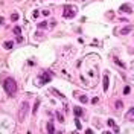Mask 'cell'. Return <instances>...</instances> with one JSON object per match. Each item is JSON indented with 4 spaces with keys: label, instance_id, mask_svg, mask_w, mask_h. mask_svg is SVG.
Instances as JSON below:
<instances>
[{
    "label": "cell",
    "instance_id": "1",
    "mask_svg": "<svg viewBox=\"0 0 134 134\" xmlns=\"http://www.w3.org/2000/svg\"><path fill=\"white\" fill-rule=\"evenodd\" d=\"M3 89H5V91L9 96H14L17 93V89H18V85H17L15 79L14 78H6L5 81H3Z\"/></svg>",
    "mask_w": 134,
    "mask_h": 134
},
{
    "label": "cell",
    "instance_id": "2",
    "mask_svg": "<svg viewBox=\"0 0 134 134\" xmlns=\"http://www.w3.org/2000/svg\"><path fill=\"white\" fill-rule=\"evenodd\" d=\"M29 102H23L22 104V107H20V110H18V123H23L24 122V119H26V116L29 114Z\"/></svg>",
    "mask_w": 134,
    "mask_h": 134
},
{
    "label": "cell",
    "instance_id": "3",
    "mask_svg": "<svg viewBox=\"0 0 134 134\" xmlns=\"http://www.w3.org/2000/svg\"><path fill=\"white\" fill-rule=\"evenodd\" d=\"M76 12H78L76 6H73V5L64 6V17H66V18H73V17L76 15Z\"/></svg>",
    "mask_w": 134,
    "mask_h": 134
},
{
    "label": "cell",
    "instance_id": "4",
    "mask_svg": "<svg viewBox=\"0 0 134 134\" xmlns=\"http://www.w3.org/2000/svg\"><path fill=\"white\" fill-rule=\"evenodd\" d=\"M102 87H104V91L108 90V76L104 75V79H102Z\"/></svg>",
    "mask_w": 134,
    "mask_h": 134
},
{
    "label": "cell",
    "instance_id": "5",
    "mask_svg": "<svg viewBox=\"0 0 134 134\" xmlns=\"http://www.w3.org/2000/svg\"><path fill=\"white\" fill-rule=\"evenodd\" d=\"M120 11L127 12V14H129V12H133V9H131V6H128V5H122V6H120Z\"/></svg>",
    "mask_w": 134,
    "mask_h": 134
},
{
    "label": "cell",
    "instance_id": "6",
    "mask_svg": "<svg viewBox=\"0 0 134 134\" xmlns=\"http://www.w3.org/2000/svg\"><path fill=\"white\" fill-rule=\"evenodd\" d=\"M47 131H49L50 134L55 133V127H53V122H47Z\"/></svg>",
    "mask_w": 134,
    "mask_h": 134
},
{
    "label": "cell",
    "instance_id": "7",
    "mask_svg": "<svg viewBox=\"0 0 134 134\" xmlns=\"http://www.w3.org/2000/svg\"><path fill=\"white\" fill-rule=\"evenodd\" d=\"M12 46H14V43H12V41H6V43L3 44V47H5L6 50H9V49H12Z\"/></svg>",
    "mask_w": 134,
    "mask_h": 134
},
{
    "label": "cell",
    "instance_id": "8",
    "mask_svg": "<svg viewBox=\"0 0 134 134\" xmlns=\"http://www.w3.org/2000/svg\"><path fill=\"white\" fill-rule=\"evenodd\" d=\"M73 110H75V114H76V116H82V108H79V107H75Z\"/></svg>",
    "mask_w": 134,
    "mask_h": 134
},
{
    "label": "cell",
    "instance_id": "9",
    "mask_svg": "<svg viewBox=\"0 0 134 134\" xmlns=\"http://www.w3.org/2000/svg\"><path fill=\"white\" fill-rule=\"evenodd\" d=\"M46 26H47V22H41V23H38V28H40V29H44Z\"/></svg>",
    "mask_w": 134,
    "mask_h": 134
},
{
    "label": "cell",
    "instance_id": "10",
    "mask_svg": "<svg viewBox=\"0 0 134 134\" xmlns=\"http://www.w3.org/2000/svg\"><path fill=\"white\" fill-rule=\"evenodd\" d=\"M79 100L85 104V102H87V100H89V99H87V96H84V95H82V96H79Z\"/></svg>",
    "mask_w": 134,
    "mask_h": 134
},
{
    "label": "cell",
    "instance_id": "11",
    "mask_svg": "<svg viewBox=\"0 0 134 134\" xmlns=\"http://www.w3.org/2000/svg\"><path fill=\"white\" fill-rule=\"evenodd\" d=\"M11 20H12V22H17V20H18V14H12L11 15Z\"/></svg>",
    "mask_w": 134,
    "mask_h": 134
},
{
    "label": "cell",
    "instance_id": "12",
    "mask_svg": "<svg viewBox=\"0 0 134 134\" xmlns=\"http://www.w3.org/2000/svg\"><path fill=\"white\" fill-rule=\"evenodd\" d=\"M38 105H40V102L37 100V102H35V107H34V110H32V113H34V114L37 113V108H38Z\"/></svg>",
    "mask_w": 134,
    "mask_h": 134
},
{
    "label": "cell",
    "instance_id": "13",
    "mask_svg": "<svg viewBox=\"0 0 134 134\" xmlns=\"http://www.w3.org/2000/svg\"><path fill=\"white\" fill-rule=\"evenodd\" d=\"M56 117H58V120H60V122H64V119H62L61 113H56Z\"/></svg>",
    "mask_w": 134,
    "mask_h": 134
},
{
    "label": "cell",
    "instance_id": "14",
    "mask_svg": "<svg viewBox=\"0 0 134 134\" xmlns=\"http://www.w3.org/2000/svg\"><path fill=\"white\" fill-rule=\"evenodd\" d=\"M14 32L17 34V35H20V32H22V29H20L18 26H17V28H14Z\"/></svg>",
    "mask_w": 134,
    "mask_h": 134
},
{
    "label": "cell",
    "instance_id": "15",
    "mask_svg": "<svg viewBox=\"0 0 134 134\" xmlns=\"http://www.w3.org/2000/svg\"><path fill=\"white\" fill-rule=\"evenodd\" d=\"M108 125H110V127H114V120H113V119H108Z\"/></svg>",
    "mask_w": 134,
    "mask_h": 134
},
{
    "label": "cell",
    "instance_id": "16",
    "mask_svg": "<svg viewBox=\"0 0 134 134\" xmlns=\"http://www.w3.org/2000/svg\"><path fill=\"white\" fill-rule=\"evenodd\" d=\"M116 107L120 108V107H122V102H120V100H117V102H116Z\"/></svg>",
    "mask_w": 134,
    "mask_h": 134
},
{
    "label": "cell",
    "instance_id": "17",
    "mask_svg": "<svg viewBox=\"0 0 134 134\" xmlns=\"http://www.w3.org/2000/svg\"><path fill=\"white\" fill-rule=\"evenodd\" d=\"M123 93H125V95L129 93V87H125V89H123Z\"/></svg>",
    "mask_w": 134,
    "mask_h": 134
},
{
    "label": "cell",
    "instance_id": "18",
    "mask_svg": "<svg viewBox=\"0 0 134 134\" xmlns=\"http://www.w3.org/2000/svg\"><path fill=\"white\" fill-rule=\"evenodd\" d=\"M127 32H129V28H125V29H122V34H127Z\"/></svg>",
    "mask_w": 134,
    "mask_h": 134
},
{
    "label": "cell",
    "instance_id": "19",
    "mask_svg": "<svg viewBox=\"0 0 134 134\" xmlns=\"http://www.w3.org/2000/svg\"><path fill=\"white\" fill-rule=\"evenodd\" d=\"M76 127H78L79 129H81V122H79V120H78V119H76Z\"/></svg>",
    "mask_w": 134,
    "mask_h": 134
},
{
    "label": "cell",
    "instance_id": "20",
    "mask_svg": "<svg viewBox=\"0 0 134 134\" xmlns=\"http://www.w3.org/2000/svg\"><path fill=\"white\" fill-rule=\"evenodd\" d=\"M129 113H131V114L134 116V108H131V110H129Z\"/></svg>",
    "mask_w": 134,
    "mask_h": 134
},
{
    "label": "cell",
    "instance_id": "21",
    "mask_svg": "<svg viewBox=\"0 0 134 134\" xmlns=\"http://www.w3.org/2000/svg\"><path fill=\"white\" fill-rule=\"evenodd\" d=\"M0 23H3V18H2V17H0Z\"/></svg>",
    "mask_w": 134,
    "mask_h": 134
}]
</instances>
